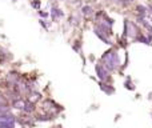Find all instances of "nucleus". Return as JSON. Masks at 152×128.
Returning <instances> with one entry per match:
<instances>
[{
  "mask_svg": "<svg viewBox=\"0 0 152 128\" xmlns=\"http://www.w3.org/2000/svg\"><path fill=\"white\" fill-rule=\"evenodd\" d=\"M100 63L107 68L110 73H113L120 67V55H119V51L116 48H110L108 51H105L102 55V58H100Z\"/></svg>",
  "mask_w": 152,
  "mask_h": 128,
  "instance_id": "f257e3e1",
  "label": "nucleus"
},
{
  "mask_svg": "<svg viewBox=\"0 0 152 128\" xmlns=\"http://www.w3.org/2000/svg\"><path fill=\"white\" fill-rule=\"evenodd\" d=\"M140 32H142V31H140L139 26H137L135 21L129 20V19H124L123 36H126L127 39H129V40H132V42H134V39L140 34Z\"/></svg>",
  "mask_w": 152,
  "mask_h": 128,
  "instance_id": "f03ea898",
  "label": "nucleus"
},
{
  "mask_svg": "<svg viewBox=\"0 0 152 128\" xmlns=\"http://www.w3.org/2000/svg\"><path fill=\"white\" fill-rule=\"evenodd\" d=\"M16 126V116L11 112L0 115V128H13Z\"/></svg>",
  "mask_w": 152,
  "mask_h": 128,
  "instance_id": "7ed1b4c3",
  "label": "nucleus"
},
{
  "mask_svg": "<svg viewBox=\"0 0 152 128\" xmlns=\"http://www.w3.org/2000/svg\"><path fill=\"white\" fill-rule=\"evenodd\" d=\"M95 72H96V76H97V79H99V80L108 81V83H111V75H110V72H108V69L102 63H97L96 65H95Z\"/></svg>",
  "mask_w": 152,
  "mask_h": 128,
  "instance_id": "20e7f679",
  "label": "nucleus"
},
{
  "mask_svg": "<svg viewBox=\"0 0 152 128\" xmlns=\"http://www.w3.org/2000/svg\"><path fill=\"white\" fill-rule=\"evenodd\" d=\"M50 16H51V19H52V21H58L64 18V11L61 10V8H59L58 4H53L52 7H51Z\"/></svg>",
  "mask_w": 152,
  "mask_h": 128,
  "instance_id": "39448f33",
  "label": "nucleus"
},
{
  "mask_svg": "<svg viewBox=\"0 0 152 128\" xmlns=\"http://www.w3.org/2000/svg\"><path fill=\"white\" fill-rule=\"evenodd\" d=\"M97 84H99V88L102 89V91L104 92L105 95H108V96H111V95H113V94L116 92L115 87L111 86L108 81H102V80H99V81H97Z\"/></svg>",
  "mask_w": 152,
  "mask_h": 128,
  "instance_id": "423d86ee",
  "label": "nucleus"
},
{
  "mask_svg": "<svg viewBox=\"0 0 152 128\" xmlns=\"http://www.w3.org/2000/svg\"><path fill=\"white\" fill-rule=\"evenodd\" d=\"M134 42L143 43V44H145V45H152V36L150 34L145 35V34H143V32H140V34L134 39Z\"/></svg>",
  "mask_w": 152,
  "mask_h": 128,
  "instance_id": "0eeeda50",
  "label": "nucleus"
},
{
  "mask_svg": "<svg viewBox=\"0 0 152 128\" xmlns=\"http://www.w3.org/2000/svg\"><path fill=\"white\" fill-rule=\"evenodd\" d=\"M36 110V103L32 102V100L27 99L26 100V104H24V108H23V112L24 113H28V115H32Z\"/></svg>",
  "mask_w": 152,
  "mask_h": 128,
  "instance_id": "6e6552de",
  "label": "nucleus"
},
{
  "mask_svg": "<svg viewBox=\"0 0 152 128\" xmlns=\"http://www.w3.org/2000/svg\"><path fill=\"white\" fill-rule=\"evenodd\" d=\"M24 104H26V100L23 99V97H16V99L11 100V105H12V108H15V110H19V111H23L24 108Z\"/></svg>",
  "mask_w": 152,
  "mask_h": 128,
  "instance_id": "1a4fd4ad",
  "label": "nucleus"
},
{
  "mask_svg": "<svg viewBox=\"0 0 152 128\" xmlns=\"http://www.w3.org/2000/svg\"><path fill=\"white\" fill-rule=\"evenodd\" d=\"M80 11H81V15H83L84 18H92V16H94V13H95L94 7H92V5H89V4L83 5Z\"/></svg>",
  "mask_w": 152,
  "mask_h": 128,
  "instance_id": "9d476101",
  "label": "nucleus"
},
{
  "mask_svg": "<svg viewBox=\"0 0 152 128\" xmlns=\"http://www.w3.org/2000/svg\"><path fill=\"white\" fill-rule=\"evenodd\" d=\"M135 12H136V16H142V18H147L150 13H148V7L143 4H137L136 8H135Z\"/></svg>",
  "mask_w": 152,
  "mask_h": 128,
  "instance_id": "9b49d317",
  "label": "nucleus"
},
{
  "mask_svg": "<svg viewBox=\"0 0 152 128\" xmlns=\"http://www.w3.org/2000/svg\"><path fill=\"white\" fill-rule=\"evenodd\" d=\"M29 97H28V99L29 100H32V102H35V103H36V102H39V100H43V96H42V94H40V92H37V91H35V89H34V91H31V92H29Z\"/></svg>",
  "mask_w": 152,
  "mask_h": 128,
  "instance_id": "f8f14e48",
  "label": "nucleus"
},
{
  "mask_svg": "<svg viewBox=\"0 0 152 128\" xmlns=\"http://www.w3.org/2000/svg\"><path fill=\"white\" fill-rule=\"evenodd\" d=\"M124 87H126V89H128V91H136V87H135L131 76H127L126 81H124Z\"/></svg>",
  "mask_w": 152,
  "mask_h": 128,
  "instance_id": "ddd939ff",
  "label": "nucleus"
},
{
  "mask_svg": "<svg viewBox=\"0 0 152 128\" xmlns=\"http://www.w3.org/2000/svg\"><path fill=\"white\" fill-rule=\"evenodd\" d=\"M69 24H72V26H79V24H80V15H77V12L71 15V18H69Z\"/></svg>",
  "mask_w": 152,
  "mask_h": 128,
  "instance_id": "4468645a",
  "label": "nucleus"
},
{
  "mask_svg": "<svg viewBox=\"0 0 152 128\" xmlns=\"http://www.w3.org/2000/svg\"><path fill=\"white\" fill-rule=\"evenodd\" d=\"M72 50L75 51L76 53H79V55L83 58V60H84V56H83V50H81V43L80 42H75L74 44H72Z\"/></svg>",
  "mask_w": 152,
  "mask_h": 128,
  "instance_id": "2eb2a0df",
  "label": "nucleus"
},
{
  "mask_svg": "<svg viewBox=\"0 0 152 128\" xmlns=\"http://www.w3.org/2000/svg\"><path fill=\"white\" fill-rule=\"evenodd\" d=\"M52 23H53V21H48V20H45V19H40V20H39V24L42 26L43 29H45V31H50Z\"/></svg>",
  "mask_w": 152,
  "mask_h": 128,
  "instance_id": "dca6fc26",
  "label": "nucleus"
},
{
  "mask_svg": "<svg viewBox=\"0 0 152 128\" xmlns=\"http://www.w3.org/2000/svg\"><path fill=\"white\" fill-rule=\"evenodd\" d=\"M29 5H31L34 10H40L42 8V0H31L29 1Z\"/></svg>",
  "mask_w": 152,
  "mask_h": 128,
  "instance_id": "f3484780",
  "label": "nucleus"
},
{
  "mask_svg": "<svg viewBox=\"0 0 152 128\" xmlns=\"http://www.w3.org/2000/svg\"><path fill=\"white\" fill-rule=\"evenodd\" d=\"M8 112H11V107H8V104L0 105V115H3V113H8Z\"/></svg>",
  "mask_w": 152,
  "mask_h": 128,
  "instance_id": "a211bd4d",
  "label": "nucleus"
},
{
  "mask_svg": "<svg viewBox=\"0 0 152 128\" xmlns=\"http://www.w3.org/2000/svg\"><path fill=\"white\" fill-rule=\"evenodd\" d=\"M3 104H8V99L5 95L0 94V105H3Z\"/></svg>",
  "mask_w": 152,
  "mask_h": 128,
  "instance_id": "6ab92c4d",
  "label": "nucleus"
},
{
  "mask_svg": "<svg viewBox=\"0 0 152 128\" xmlns=\"http://www.w3.org/2000/svg\"><path fill=\"white\" fill-rule=\"evenodd\" d=\"M37 13H39V16L42 19H47L48 16H50V13L48 12H44V11H42V10H37Z\"/></svg>",
  "mask_w": 152,
  "mask_h": 128,
  "instance_id": "aec40b11",
  "label": "nucleus"
},
{
  "mask_svg": "<svg viewBox=\"0 0 152 128\" xmlns=\"http://www.w3.org/2000/svg\"><path fill=\"white\" fill-rule=\"evenodd\" d=\"M148 13H151V15H152V4L148 5Z\"/></svg>",
  "mask_w": 152,
  "mask_h": 128,
  "instance_id": "412c9836",
  "label": "nucleus"
},
{
  "mask_svg": "<svg viewBox=\"0 0 152 128\" xmlns=\"http://www.w3.org/2000/svg\"><path fill=\"white\" fill-rule=\"evenodd\" d=\"M105 3H110V4H112V3H115V0H104Z\"/></svg>",
  "mask_w": 152,
  "mask_h": 128,
  "instance_id": "4be33fe9",
  "label": "nucleus"
},
{
  "mask_svg": "<svg viewBox=\"0 0 152 128\" xmlns=\"http://www.w3.org/2000/svg\"><path fill=\"white\" fill-rule=\"evenodd\" d=\"M89 60H91V61H95V56H89Z\"/></svg>",
  "mask_w": 152,
  "mask_h": 128,
  "instance_id": "5701e85b",
  "label": "nucleus"
},
{
  "mask_svg": "<svg viewBox=\"0 0 152 128\" xmlns=\"http://www.w3.org/2000/svg\"><path fill=\"white\" fill-rule=\"evenodd\" d=\"M11 1H12V3H18L19 0H11Z\"/></svg>",
  "mask_w": 152,
  "mask_h": 128,
  "instance_id": "b1692460",
  "label": "nucleus"
},
{
  "mask_svg": "<svg viewBox=\"0 0 152 128\" xmlns=\"http://www.w3.org/2000/svg\"><path fill=\"white\" fill-rule=\"evenodd\" d=\"M150 100H152V92L150 94Z\"/></svg>",
  "mask_w": 152,
  "mask_h": 128,
  "instance_id": "393cba45",
  "label": "nucleus"
},
{
  "mask_svg": "<svg viewBox=\"0 0 152 128\" xmlns=\"http://www.w3.org/2000/svg\"><path fill=\"white\" fill-rule=\"evenodd\" d=\"M150 23L152 24V16H151V19H150Z\"/></svg>",
  "mask_w": 152,
  "mask_h": 128,
  "instance_id": "a878e982",
  "label": "nucleus"
}]
</instances>
